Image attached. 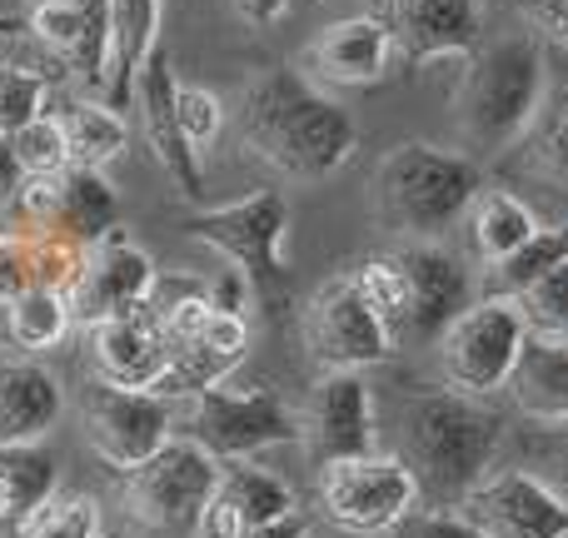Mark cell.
Listing matches in <instances>:
<instances>
[{
    "label": "cell",
    "mask_w": 568,
    "mask_h": 538,
    "mask_svg": "<svg viewBox=\"0 0 568 538\" xmlns=\"http://www.w3.org/2000/svg\"><path fill=\"white\" fill-rule=\"evenodd\" d=\"M554 434H564V439L554 444V474H544V479H549L554 489L568 499V429H554Z\"/></svg>",
    "instance_id": "bcb514c9"
},
{
    "label": "cell",
    "mask_w": 568,
    "mask_h": 538,
    "mask_svg": "<svg viewBox=\"0 0 568 538\" xmlns=\"http://www.w3.org/2000/svg\"><path fill=\"white\" fill-rule=\"evenodd\" d=\"M310 6H314V0H310Z\"/></svg>",
    "instance_id": "681fc988"
},
{
    "label": "cell",
    "mask_w": 568,
    "mask_h": 538,
    "mask_svg": "<svg viewBox=\"0 0 568 538\" xmlns=\"http://www.w3.org/2000/svg\"><path fill=\"white\" fill-rule=\"evenodd\" d=\"M155 280H160L155 260L130 235L110 230L105 240H95L85 250V265H80L75 284H70V314H75V324L90 329V324L110 319V314H125L135 304H145Z\"/></svg>",
    "instance_id": "2e32d148"
},
{
    "label": "cell",
    "mask_w": 568,
    "mask_h": 538,
    "mask_svg": "<svg viewBox=\"0 0 568 538\" xmlns=\"http://www.w3.org/2000/svg\"><path fill=\"white\" fill-rule=\"evenodd\" d=\"M0 26H6V20H0Z\"/></svg>",
    "instance_id": "7dc6e473"
},
{
    "label": "cell",
    "mask_w": 568,
    "mask_h": 538,
    "mask_svg": "<svg viewBox=\"0 0 568 538\" xmlns=\"http://www.w3.org/2000/svg\"><path fill=\"white\" fill-rule=\"evenodd\" d=\"M304 344L320 369H374L394 354L384 319L369 309L349 274H334L304 304Z\"/></svg>",
    "instance_id": "7c38bea8"
},
{
    "label": "cell",
    "mask_w": 568,
    "mask_h": 538,
    "mask_svg": "<svg viewBox=\"0 0 568 538\" xmlns=\"http://www.w3.org/2000/svg\"><path fill=\"white\" fill-rule=\"evenodd\" d=\"M185 434L215 459H255L280 444H300V409H290L270 384L220 379L215 389L190 399Z\"/></svg>",
    "instance_id": "ba28073f"
},
{
    "label": "cell",
    "mask_w": 568,
    "mask_h": 538,
    "mask_svg": "<svg viewBox=\"0 0 568 538\" xmlns=\"http://www.w3.org/2000/svg\"><path fill=\"white\" fill-rule=\"evenodd\" d=\"M409 284V324H404V344H434L464 309L474 304V274L454 250L439 240H414V245H394Z\"/></svg>",
    "instance_id": "9a60e30c"
},
{
    "label": "cell",
    "mask_w": 568,
    "mask_h": 538,
    "mask_svg": "<svg viewBox=\"0 0 568 538\" xmlns=\"http://www.w3.org/2000/svg\"><path fill=\"white\" fill-rule=\"evenodd\" d=\"M26 245H30V274H36V284L70 294L80 265H85V245H75L65 235H50V230H26Z\"/></svg>",
    "instance_id": "e575fe53"
},
{
    "label": "cell",
    "mask_w": 568,
    "mask_h": 538,
    "mask_svg": "<svg viewBox=\"0 0 568 538\" xmlns=\"http://www.w3.org/2000/svg\"><path fill=\"white\" fill-rule=\"evenodd\" d=\"M544 100H549L544 45L534 35H504L464 55L454 120H459L464 145H474L479 155H499L539 125Z\"/></svg>",
    "instance_id": "3957f363"
},
{
    "label": "cell",
    "mask_w": 568,
    "mask_h": 538,
    "mask_svg": "<svg viewBox=\"0 0 568 538\" xmlns=\"http://www.w3.org/2000/svg\"><path fill=\"white\" fill-rule=\"evenodd\" d=\"M459 514L484 538H568V499L534 469H494Z\"/></svg>",
    "instance_id": "4fadbf2b"
},
{
    "label": "cell",
    "mask_w": 568,
    "mask_h": 538,
    "mask_svg": "<svg viewBox=\"0 0 568 538\" xmlns=\"http://www.w3.org/2000/svg\"><path fill=\"white\" fill-rule=\"evenodd\" d=\"M240 538H310V524H304V514H290V519H275V524H260V529H245Z\"/></svg>",
    "instance_id": "ee69618b"
},
{
    "label": "cell",
    "mask_w": 568,
    "mask_h": 538,
    "mask_svg": "<svg viewBox=\"0 0 568 538\" xmlns=\"http://www.w3.org/2000/svg\"><path fill=\"white\" fill-rule=\"evenodd\" d=\"M320 514L344 534H389L419 509V484L399 454H359V459L320 464L314 484Z\"/></svg>",
    "instance_id": "9c48e42d"
},
{
    "label": "cell",
    "mask_w": 568,
    "mask_h": 538,
    "mask_svg": "<svg viewBox=\"0 0 568 538\" xmlns=\"http://www.w3.org/2000/svg\"><path fill=\"white\" fill-rule=\"evenodd\" d=\"M564 260H568V225H539L509 260L489 265V294H509V300H519L534 280H544V274H549L554 265H564Z\"/></svg>",
    "instance_id": "f546056e"
},
{
    "label": "cell",
    "mask_w": 568,
    "mask_h": 538,
    "mask_svg": "<svg viewBox=\"0 0 568 538\" xmlns=\"http://www.w3.org/2000/svg\"><path fill=\"white\" fill-rule=\"evenodd\" d=\"M215 484H220V459L210 449H200L190 434H175L145 464L120 474V504H125V514L140 529L190 538L205 504L215 499Z\"/></svg>",
    "instance_id": "5b68a950"
},
{
    "label": "cell",
    "mask_w": 568,
    "mask_h": 538,
    "mask_svg": "<svg viewBox=\"0 0 568 538\" xmlns=\"http://www.w3.org/2000/svg\"><path fill=\"white\" fill-rule=\"evenodd\" d=\"M175 110H180V130H185L190 150L205 155V150L220 140V130H225V105H220V95L205 85H180Z\"/></svg>",
    "instance_id": "8d00e7d4"
},
{
    "label": "cell",
    "mask_w": 568,
    "mask_h": 538,
    "mask_svg": "<svg viewBox=\"0 0 568 538\" xmlns=\"http://www.w3.org/2000/svg\"><path fill=\"white\" fill-rule=\"evenodd\" d=\"M349 280L359 284V294L369 300V309L384 319L389 329L394 349L404 344V324H409V284H404V270H399V255L384 250V255H369L349 270Z\"/></svg>",
    "instance_id": "4dcf8cb0"
},
{
    "label": "cell",
    "mask_w": 568,
    "mask_h": 538,
    "mask_svg": "<svg viewBox=\"0 0 568 538\" xmlns=\"http://www.w3.org/2000/svg\"><path fill=\"white\" fill-rule=\"evenodd\" d=\"M16 538H105V519L90 494H55L30 514Z\"/></svg>",
    "instance_id": "1f68e13d"
},
{
    "label": "cell",
    "mask_w": 568,
    "mask_h": 538,
    "mask_svg": "<svg viewBox=\"0 0 568 538\" xmlns=\"http://www.w3.org/2000/svg\"><path fill=\"white\" fill-rule=\"evenodd\" d=\"M160 50V0H110V65L95 100L130 110L145 60Z\"/></svg>",
    "instance_id": "cb8c5ba5"
},
{
    "label": "cell",
    "mask_w": 568,
    "mask_h": 538,
    "mask_svg": "<svg viewBox=\"0 0 568 538\" xmlns=\"http://www.w3.org/2000/svg\"><path fill=\"white\" fill-rule=\"evenodd\" d=\"M60 125H65L70 165L105 170L110 160H120L130 145L125 110H110L105 100H70V105L60 110Z\"/></svg>",
    "instance_id": "4316f807"
},
{
    "label": "cell",
    "mask_w": 568,
    "mask_h": 538,
    "mask_svg": "<svg viewBox=\"0 0 568 538\" xmlns=\"http://www.w3.org/2000/svg\"><path fill=\"white\" fill-rule=\"evenodd\" d=\"M484 175L479 160L459 150L429 145V140H404L374 165L369 195L384 230L399 235V245L414 240H439L459 220H469V205L479 200Z\"/></svg>",
    "instance_id": "277c9868"
},
{
    "label": "cell",
    "mask_w": 568,
    "mask_h": 538,
    "mask_svg": "<svg viewBox=\"0 0 568 538\" xmlns=\"http://www.w3.org/2000/svg\"><path fill=\"white\" fill-rule=\"evenodd\" d=\"M394 65V40L379 16H349L324 26L304 50V75L314 85L334 90H364L379 85Z\"/></svg>",
    "instance_id": "44dd1931"
},
{
    "label": "cell",
    "mask_w": 568,
    "mask_h": 538,
    "mask_svg": "<svg viewBox=\"0 0 568 538\" xmlns=\"http://www.w3.org/2000/svg\"><path fill=\"white\" fill-rule=\"evenodd\" d=\"M80 429L100 464L125 474L145 464L160 444L175 439V404L150 389H125L90 374V384L80 389Z\"/></svg>",
    "instance_id": "30bf717a"
},
{
    "label": "cell",
    "mask_w": 568,
    "mask_h": 538,
    "mask_svg": "<svg viewBox=\"0 0 568 538\" xmlns=\"http://www.w3.org/2000/svg\"><path fill=\"white\" fill-rule=\"evenodd\" d=\"M55 90H60V80L0 60V135H16L20 125H30V120L45 115V105H50Z\"/></svg>",
    "instance_id": "d6a6232c"
},
{
    "label": "cell",
    "mask_w": 568,
    "mask_h": 538,
    "mask_svg": "<svg viewBox=\"0 0 568 538\" xmlns=\"http://www.w3.org/2000/svg\"><path fill=\"white\" fill-rule=\"evenodd\" d=\"M90 369L105 384H125V389H155L160 374L170 364V334L160 324V314L145 304L125 314L90 324Z\"/></svg>",
    "instance_id": "ffe728a7"
},
{
    "label": "cell",
    "mask_w": 568,
    "mask_h": 538,
    "mask_svg": "<svg viewBox=\"0 0 568 538\" xmlns=\"http://www.w3.org/2000/svg\"><path fill=\"white\" fill-rule=\"evenodd\" d=\"M190 240L210 245L220 260H230L250 280L255 300L275 304L290 290V270H284V235H290V205L280 190H255V195L235 200L220 210H200L190 215Z\"/></svg>",
    "instance_id": "8992f818"
},
{
    "label": "cell",
    "mask_w": 568,
    "mask_h": 538,
    "mask_svg": "<svg viewBox=\"0 0 568 538\" xmlns=\"http://www.w3.org/2000/svg\"><path fill=\"white\" fill-rule=\"evenodd\" d=\"M215 499L235 514L240 529H260V524H275V519L300 514L290 484H284L275 469H260L255 459H220Z\"/></svg>",
    "instance_id": "484cf974"
},
{
    "label": "cell",
    "mask_w": 568,
    "mask_h": 538,
    "mask_svg": "<svg viewBox=\"0 0 568 538\" xmlns=\"http://www.w3.org/2000/svg\"><path fill=\"white\" fill-rule=\"evenodd\" d=\"M240 16L250 20V26H270V20H280L284 10L294 6V0H235Z\"/></svg>",
    "instance_id": "f6af8a7d"
},
{
    "label": "cell",
    "mask_w": 568,
    "mask_h": 538,
    "mask_svg": "<svg viewBox=\"0 0 568 538\" xmlns=\"http://www.w3.org/2000/svg\"><path fill=\"white\" fill-rule=\"evenodd\" d=\"M524 339H529V319H524L519 300L484 294L434 339L444 384L459 394H474V399H494L509 384L514 364L524 354Z\"/></svg>",
    "instance_id": "52a82bcc"
},
{
    "label": "cell",
    "mask_w": 568,
    "mask_h": 538,
    "mask_svg": "<svg viewBox=\"0 0 568 538\" xmlns=\"http://www.w3.org/2000/svg\"><path fill=\"white\" fill-rule=\"evenodd\" d=\"M519 10V20L534 30L539 40L568 50V0H509Z\"/></svg>",
    "instance_id": "ab89813d"
},
{
    "label": "cell",
    "mask_w": 568,
    "mask_h": 538,
    "mask_svg": "<svg viewBox=\"0 0 568 538\" xmlns=\"http://www.w3.org/2000/svg\"><path fill=\"white\" fill-rule=\"evenodd\" d=\"M539 125H544V160L554 170H568V80L544 100Z\"/></svg>",
    "instance_id": "60d3db41"
},
{
    "label": "cell",
    "mask_w": 568,
    "mask_h": 538,
    "mask_svg": "<svg viewBox=\"0 0 568 538\" xmlns=\"http://www.w3.org/2000/svg\"><path fill=\"white\" fill-rule=\"evenodd\" d=\"M504 389H509L514 409L524 419L544 424V429H568V339L529 329L524 354Z\"/></svg>",
    "instance_id": "7402d4cb"
},
{
    "label": "cell",
    "mask_w": 568,
    "mask_h": 538,
    "mask_svg": "<svg viewBox=\"0 0 568 538\" xmlns=\"http://www.w3.org/2000/svg\"><path fill=\"white\" fill-rule=\"evenodd\" d=\"M469 230L484 265H499L539 230V215L514 190H479V200L469 205Z\"/></svg>",
    "instance_id": "83f0119b"
},
{
    "label": "cell",
    "mask_w": 568,
    "mask_h": 538,
    "mask_svg": "<svg viewBox=\"0 0 568 538\" xmlns=\"http://www.w3.org/2000/svg\"><path fill=\"white\" fill-rule=\"evenodd\" d=\"M10 205L20 215V230H50L85 250L120 230V195L105 170L65 165L60 175H26Z\"/></svg>",
    "instance_id": "8fae6325"
},
{
    "label": "cell",
    "mask_w": 568,
    "mask_h": 538,
    "mask_svg": "<svg viewBox=\"0 0 568 538\" xmlns=\"http://www.w3.org/2000/svg\"><path fill=\"white\" fill-rule=\"evenodd\" d=\"M389 534L394 538H484L459 509H434V504H429V509H414L409 519L394 524Z\"/></svg>",
    "instance_id": "f35d334b"
},
{
    "label": "cell",
    "mask_w": 568,
    "mask_h": 538,
    "mask_svg": "<svg viewBox=\"0 0 568 538\" xmlns=\"http://www.w3.org/2000/svg\"><path fill=\"white\" fill-rule=\"evenodd\" d=\"M240 140L255 160L290 180H329L349 165L359 125L304 70L265 65L240 95Z\"/></svg>",
    "instance_id": "6da1fadb"
},
{
    "label": "cell",
    "mask_w": 568,
    "mask_h": 538,
    "mask_svg": "<svg viewBox=\"0 0 568 538\" xmlns=\"http://www.w3.org/2000/svg\"><path fill=\"white\" fill-rule=\"evenodd\" d=\"M65 394L40 359H0V444H45Z\"/></svg>",
    "instance_id": "603a6c76"
},
{
    "label": "cell",
    "mask_w": 568,
    "mask_h": 538,
    "mask_svg": "<svg viewBox=\"0 0 568 538\" xmlns=\"http://www.w3.org/2000/svg\"><path fill=\"white\" fill-rule=\"evenodd\" d=\"M300 444L314 464L374 454V394L359 369H324L300 409Z\"/></svg>",
    "instance_id": "5bb4252c"
},
{
    "label": "cell",
    "mask_w": 568,
    "mask_h": 538,
    "mask_svg": "<svg viewBox=\"0 0 568 538\" xmlns=\"http://www.w3.org/2000/svg\"><path fill=\"white\" fill-rule=\"evenodd\" d=\"M384 26H389L394 55L409 65L444 55H474L484 45V26L489 10L484 0H384Z\"/></svg>",
    "instance_id": "e0dca14e"
},
{
    "label": "cell",
    "mask_w": 568,
    "mask_h": 538,
    "mask_svg": "<svg viewBox=\"0 0 568 538\" xmlns=\"http://www.w3.org/2000/svg\"><path fill=\"white\" fill-rule=\"evenodd\" d=\"M519 309L534 334H559V339H568V260L519 294Z\"/></svg>",
    "instance_id": "d590c367"
},
{
    "label": "cell",
    "mask_w": 568,
    "mask_h": 538,
    "mask_svg": "<svg viewBox=\"0 0 568 538\" xmlns=\"http://www.w3.org/2000/svg\"><path fill=\"white\" fill-rule=\"evenodd\" d=\"M30 6H36V0H30Z\"/></svg>",
    "instance_id": "c3c4849f"
},
{
    "label": "cell",
    "mask_w": 568,
    "mask_h": 538,
    "mask_svg": "<svg viewBox=\"0 0 568 538\" xmlns=\"http://www.w3.org/2000/svg\"><path fill=\"white\" fill-rule=\"evenodd\" d=\"M30 284H36V274H30L26 230L0 225V309H6L10 300H20V294H26Z\"/></svg>",
    "instance_id": "74e56055"
},
{
    "label": "cell",
    "mask_w": 568,
    "mask_h": 538,
    "mask_svg": "<svg viewBox=\"0 0 568 538\" xmlns=\"http://www.w3.org/2000/svg\"><path fill=\"white\" fill-rule=\"evenodd\" d=\"M6 339L20 354H45L75 329V314H70V294L45 290V284H30L20 300H10L6 309Z\"/></svg>",
    "instance_id": "f1b7e54d"
},
{
    "label": "cell",
    "mask_w": 568,
    "mask_h": 538,
    "mask_svg": "<svg viewBox=\"0 0 568 538\" xmlns=\"http://www.w3.org/2000/svg\"><path fill=\"white\" fill-rule=\"evenodd\" d=\"M60 494V464L45 444H0V534L16 538L30 514Z\"/></svg>",
    "instance_id": "d4e9b609"
},
{
    "label": "cell",
    "mask_w": 568,
    "mask_h": 538,
    "mask_svg": "<svg viewBox=\"0 0 568 538\" xmlns=\"http://www.w3.org/2000/svg\"><path fill=\"white\" fill-rule=\"evenodd\" d=\"M20 180H26V170H20L16 150H10V135H0V200H10L20 190Z\"/></svg>",
    "instance_id": "7bdbcfd3"
},
{
    "label": "cell",
    "mask_w": 568,
    "mask_h": 538,
    "mask_svg": "<svg viewBox=\"0 0 568 538\" xmlns=\"http://www.w3.org/2000/svg\"><path fill=\"white\" fill-rule=\"evenodd\" d=\"M205 294H210V304L215 309H230V314H245L250 309V300H255V290H250V280L240 274L235 265L225 260V270H215L205 280Z\"/></svg>",
    "instance_id": "b9f144b4"
},
{
    "label": "cell",
    "mask_w": 568,
    "mask_h": 538,
    "mask_svg": "<svg viewBox=\"0 0 568 538\" xmlns=\"http://www.w3.org/2000/svg\"><path fill=\"white\" fill-rule=\"evenodd\" d=\"M399 454L409 464L419 499L434 509H459L504 454V414L489 399L459 394L449 384L414 389L399 404Z\"/></svg>",
    "instance_id": "7a4b0ae2"
},
{
    "label": "cell",
    "mask_w": 568,
    "mask_h": 538,
    "mask_svg": "<svg viewBox=\"0 0 568 538\" xmlns=\"http://www.w3.org/2000/svg\"><path fill=\"white\" fill-rule=\"evenodd\" d=\"M30 30L80 90L100 95L110 65V0H36Z\"/></svg>",
    "instance_id": "d6986e66"
},
{
    "label": "cell",
    "mask_w": 568,
    "mask_h": 538,
    "mask_svg": "<svg viewBox=\"0 0 568 538\" xmlns=\"http://www.w3.org/2000/svg\"><path fill=\"white\" fill-rule=\"evenodd\" d=\"M175 95H180L175 60H170V50H155V55L145 60V70H140V80H135V100H130V110L140 115L145 145H150V155H155V165L170 175V185H175L185 200H200L205 195V170H200V155L190 150L185 130H180Z\"/></svg>",
    "instance_id": "ac0fdd59"
},
{
    "label": "cell",
    "mask_w": 568,
    "mask_h": 538,
    "mask_svg": "<svg viewBox=\"0 0 568 538\" xmlns=\"http://www.w3.org/2000/svg\"><path fill=\"white\" fill-rule=\"evenodd\" d=\"M10 150H16L26 175H60V170L70 165L65 125H60V115H50V110L40 120H30V125H20L16 135H10Z\"/></svg>",
    "instance_id": "836d02e7"
}]
</instances>
